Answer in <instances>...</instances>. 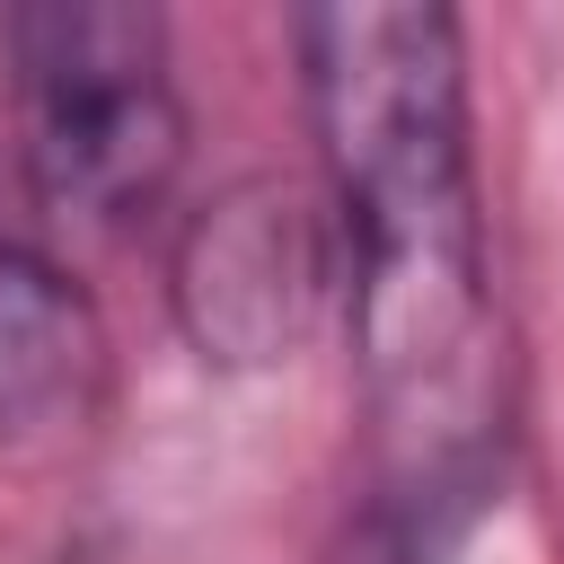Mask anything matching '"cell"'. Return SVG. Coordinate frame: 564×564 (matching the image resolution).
<instances>
[{"label": "cell", "mask_w": 564, "mask_h": 564, "mask_svg": "<svg viewBox=\"0 0 564 564\" xmlns=\"http://www.w3.org/2000/svg\"><path fill=\"white\" fill-rule=\"evenodd\" d=\"M167 291H176V317L203 344V361H229V370L282 361L308 335V308L335 291L326 212H308L273 176H247L194 212Z\"/></svg>", "instance_id": "obj_3"}, {"label": "cell", "mask_w": 564, "mask_h": 564, "mask_svg": "<svg viewBox=\"0 0 564 564\" xmlns=\"http://www.w3.org/2000/svg\"><path fill=\"white\" fill-rule=\"evenodd\" d=\"M0 229H9V220H0Z\"/></svg>", "instance_id": "obj_5"}, {"label": "cell", "mask_w": 564, "mask_h": 564, "mask_svg": "<svg viewBox=\"0 0 564 564\" xmlns=\"http://www.w3.org/2000/svg\"><path fill=\"white\" fill-rule=\"evenodd\" d=\"M18 167L53 229L123 238L185 167L167 18L141 0H26L0 18Z\"/></svg>", "instance_id": "obj_2"}, {"label": "cell", "mask_w": 564, "mask_h": 564, "mask_svg": "<svg viewBox=\"0 0 564 564\" xmlns=\"http://www.w3.org/2000/svg\"><path fill=\"white\" fill-rule=\"evenodd\" d=\"M106 397V326L70 264L0 229V441H62Z\"/></svg>", "instance_id": "obj_4"}, {"label": "cell", "mask_w": 564, "mask_h": 564, "mask_svg": "<svg viewBox=\"0 0 564 564\" xmlns=\"http://www.w3.org/2000/svg\"><path fill=\"white\" fill-rule=\"evenodd\" d=\"M291 53L370 405V511L352 564H441L502 441V300L467 141V35L449 9L352 0L300 9Z\"/></svg>", "instance_id": "obj_1"}]
</instances>
